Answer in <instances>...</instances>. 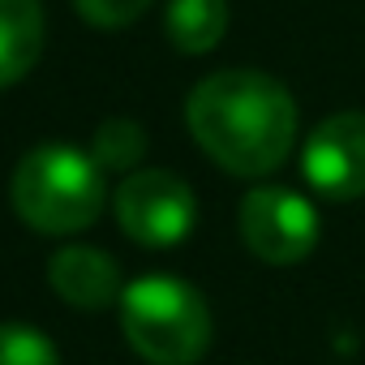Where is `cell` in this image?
<instances>
[{
  "mask_svg": "<svg viewBox=\"0 0 365 365\" xmlns=\"http://www.w3.org/2000/svg\"><path fill=\"white\" fill-rule=\"evenodd\" d=\"M194 142L232 176L275 172L297 142V103L284 82L258 69H220L190 91Z\"/></svg>",
  "mask_w": 365,
  "mask_h": 365,
  "instance_id": "cell-1",
  "label": "cell"
},
{
  "mask_svg": "<svg viewBox=\"0 0 365 365\" xmlns=\"http://www.w3.org/2000/svg\"><path fill=\"white\" fill-rule=\"evenodd\" d=\"M14 211L43 237H69L99 220L103 211V168L91 150L48 142L35 146L9 180Z\"/></svg>",
  "mask_w": 365,
  "mask_h": 365,
  "instance_id": "cell-2",
  "label": "cell"
},
{
  "mask_svg": "<svg viewBox=\"0 0 365 365\" xmlns=\"http://www.w3.org/2000/svg\"><path fill=\"white\" fill-rule=\"evenodd\" d=\"M129 348L150 365H194L211 348V309L202 292L176 275H142L120 292Z\"/></svg>",
  "mask_w": 365,
  "mask_h": 365,
  "instance_id": "cell-3",
  "label": "cell"
},
{
  "mask_svg": "<svg viewBox=\"0 0 365 365\" xmlns=\"http://www.w3.org/2000/svg\"><path fill=\"white\" fill-rule=\"evenodd\" d=\"M112 211L120 232L146 250H168L176 241H185L198 220L194 190L176 172H163V168L129 172L120 180V190L112 194Z\"/></svg>",
  "mask_w": 365,
  "mask_h": 365,
  "instance_id": "cell-4",
  "label": "cell"
},
{
  "mask_svg": "<svg viewBox=\"0 0 365 365\" xmlns=\"http://www.w3.org/2000/svg\"><path fill=\"white\" fill-rule=\"evenodd\" d=\"M241 241L271 267H292L318 245V211L284 185H258L241 202Z\"/></svg>",
  "mask_w": 365,
  "mask_h": 365,
  "instance_id": "cell-5",
  "label": "cell"
},
{
  "mask_svg": "<svg viewBox=\"0 0 365 365\" xmlns=\"http://www.w3.org/2000/svg\"><path fill=\"white\" fill-rule=\"evenodd\" d=\"M301 172L331 202L365 198V112L327 116L301 146Z\"/></svg>",
  "mask_w": 365,
  "mask_h": 365,
  "instance_id": "cell-6",
  "label": "cell"
},
{
  "mask_svg": "<svg viewBox=\"0 0 365 365\" xmlns=\"http://www.w3.org/2000/svg\"><path fill=\"white\" fill-rule=\"evenodd\" d=\"M48 284L73 309H108L112 301H120V271H116L112 254L91 250V245H69V250L52 254Z\"/></svg>",
  "mask_w": 365,
  "mask_h": 365,
  "instance_id": "cell-7",
  "label": "cell"
},
{
  "mask_svg": "<svg viewBox=\"0 0 365 365\" xmlns=\"http://www.w3.org/2000/svg\"><path fill=\"white\" fill-rule=\"evenodd\" d=\"M43 52L39 0H0V91L22 82Z\"/></svg>",
  "mask_w": 365,
  "mask_h": 365,
  "instance_id": "cell-8",
  "label": "cell"
},
{
  "mask_svg": "<svg viewBox=\"0 0 365 365\" xmlns=\"http://www.w3.org/2000/svg\"><path fill=\"white\" fill-rule=\"evenodd\" d=\"M163 31H168L176 52L202 56L228 31V0H168Z\"/></svg>",
  "mask_w": 365,
  "mask_h": 365,
  "instance_id": "cell-9",
  "label": "cell"
},
{
  "mask_svg": "<svg viewBox=\"0 0 365 365\" xmlns=\"http://www.w3.org/2000/svg\"><path fill=\"white\" fill-rule=\"evenodd\" d=\"M91 155H95V163L108 168V172H129V168H138V159L146 155V133H142L138 120L112 116V120H103V125L95 129Z\"/></svg>",
  "mask_w": 365,
  "mask_h": 365,
  "instance_id": "cell-10",
  "label": "cell"
},
{
  "mask_svg": "<svg viewBox=\"0 0 365 365\" xmlns=\"http://www.w3.org/2000/svg\"><path fill=\"white\" fill-rule=\"evenodd\" d=\"M0 365H61V352L31 322H0Z\"/></svg>",
  "mask_w": 365,
  "mask_h": 365,
  "instance_id": "cell-11",
  "label": "cell"
},
{
  "mask_svg": "<svg viewBox=\"0 0 365 365\" xmlns=\"http://www.w3.org/2000/svg\"><path fill=\"white\" fill-rule=\"evenodd\" d=\"M73 5H78V14H82L91 26H99V31H120V26H129V22H138V18L146 14L150 0H73Z\"/></svg>",
  "mask_w": 365,
  "mask_h": 365,
  "instance_id": "cell-12",
  "label": "cell"
}]
</instances>
